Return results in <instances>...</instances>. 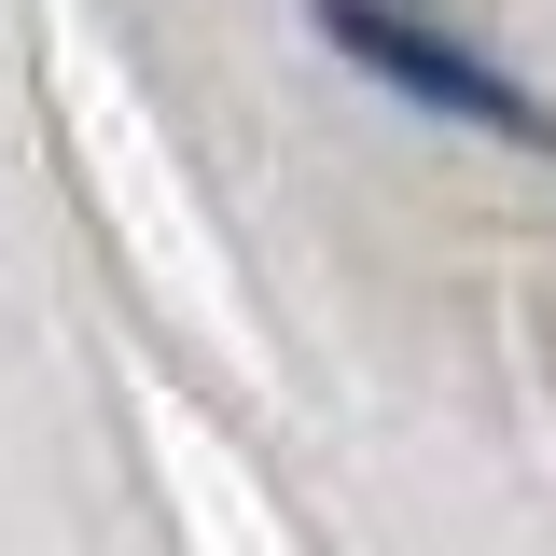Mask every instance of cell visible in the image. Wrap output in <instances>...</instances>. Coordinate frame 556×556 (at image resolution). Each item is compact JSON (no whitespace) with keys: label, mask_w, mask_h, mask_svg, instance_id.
Wrapping results in <instances>:
<instances>
[{"label":"cell","mask_w":556,"mask_h":556,"mask_svg":"<svg viewBox=\"0 0 556 556\" xmlns=\"http://www.w3.org/2000/svg\"><path fill=\"white\" fill-rule=\"evenodd\" d=\"M320 28H334V56H362L376 84H404L417 112H459V126L515 139V153H543V139H556V112H543V98H529L501 56H473L459 28H431L417 0H320Z\"/></svg>","instance_id":"cell-1"}]
</instances>
